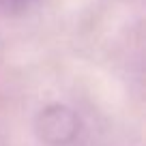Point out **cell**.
Returning <instances> with one entry per match:
<instances>
[{"mask_svg":"<svg viewBox=\"0 0 146 146\" xmlns=\"http://www.w3.org/2000/svg\"><path fill=\"white\" fill-rule=\"evenodd\" d=\"M80 116L75 110L62 103H50L39 110L35 118V131L47 146H67L80 133Z\"/></svg>","mask_w":146,"mask_h":146,"instance_id":"cell-1","label":"cell"},{"mask_svg":"<svg viewBox=\"0 0 146 146\" xmlns=\"http://www.w3.org/2000/svg\"><path fill=\"white\" fill-rule=\"evenodd\" d=\"M39 0H0V11H22Z\"/></svg>","mask_w":146,"mask_h":146,"instance_id":"cell-2","label":"cell"}]
</instances>
